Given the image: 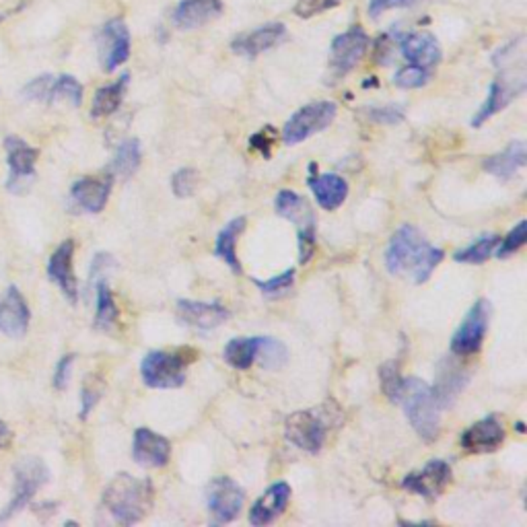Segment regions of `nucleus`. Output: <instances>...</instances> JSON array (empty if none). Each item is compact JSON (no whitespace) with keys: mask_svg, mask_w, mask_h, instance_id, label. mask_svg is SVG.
<instances>
[{"mask_svg":"<svg viewBox=\"0 0 527 527\" xmlns=\"http://www.w3.org/2000/svg\"><path fill=\"white\" fill-rule=\"evenodd\" d=\"M132 37L128 25L122 19H112L101 27L99 34V50H101V65L106 73H114L117 66L130 58Z\"/></svg>","mask_w":527,"mask_h":527,"instance_id":"4468645a","label":"nucleus"},{"mask_svg":"<svg viewBox=\"0 0 527 527\" xmlns=\"http://www.w3.org/2000/svg\"><path fill=\"white\" fill-rule=\"evenodd\" d=\"M259 340H262V336L233 338V340H229L225 346V352H223L225 363L233 369H239V371H243V369H249L258 359Z\"/></svg>","mask_w":527,"mask_h":527,"instance_id":"2f4dec72","label":"nucleus"},{"mask_svg":"<svg viewBox=\"0 0 527 527\" xmlns=\"http://www.w3.org/2000/svg\"><path fill=\"white\" fill-rule=\"evenodd\" d=\"M398 46L402 50V56L414 66L421 68H435L441 62V46H439L437 37L429 34V31H412V34L400 35Z\"/></svg>","mask_w":527,"mask_h":527,"instance_id":"aec40b11","label":"nucleus"},{"mask_svg":"<svg viewBox=\"0 0 527 527\" xmlns=\"http://www.w3.org/2000/svg\"><path fill=\"white\" fill-rule=\"evenodd\" d=\"M75 258V241L66 239L54 249V254L48 259V277L56 285L62 295H65L70 303L78 301V280L73 269Z\"/></svg>","mask_w":527,"mask_h":527,"instance_id":"6ab92c4d","label":"nucleus"},{"mask_svg":"<svg viewBox=\"0 0 527 527\" xmlns=\"http://www.w3.org/2000/svg\"><path fill=\"white\" fill-rule=\"evenodd\" d=\"M223 0H179L173 9V25L179 29H198L223 15Z\"/></svg>","mask_w":527,"mask_h":527,"instance_id":"b1692460","label":"nucleus"},{"mask_svg":"<svg viewBox=\"0 0 527 527\" xmlns=\"http://www.w3.org/2000/svg\"><path fill=\"white\" fill-rule=\"evenodd\" d=\"M246 492L235 480L218 476L210 480L207 486V505L212 515V522L218 525L231 523L241 515Z\"/></svg>","mask_w":527,"mask_h":527,"instance_id":"9d476101","label":"nucleus"},{"mask_svg":"<svg viewBox=\"0 0 527 527\" xmlns=\"http://www.w3.org/2000/svg\"><path fill=\"white\" fill-rule=\"evenodd\" d=\"M6 19V15L5 13H0V23H3Z\"/></svg>","mask_w":527,"mask_h":527,"instance_id":"3c124183","label":"nucleus"},{"mask_svg":"<svg viewBox=\"0 0 527 527\" xmlns=\"http://www.w3.org/2000/svg\"><path fill=\"white\" fill-rule=\"evenodd\" d=\"M338 106L334 101H313V104H307L290 116V120L282 128V140L289 147L303 143V140L326 130L334 122Z\"/></svg>","mask_w":527,"mask_h":527,"instance_id":"423d86ee","label":"nucleus"},{"mask_svg":"<svg viewBox=\"0 0 527 527\" xmlns=\"http://www.w3.org/2000/svg\"><path fill=\"white\" fill-rule=\"evenodd\" d=\"M196 184H198V171L192 167L177 169L171 177V190L177 198H190L196 190Z\"/></svg>","mask_w":527,"mask_h":527,"instance_id":"58836bf2","label":"nucleus"},{"mask_svg":"<svg viewBox=\"0 0 527 527\" xmlns=\"http://www.w3.org/2000/svg\"><path fill=\"white\" fill-rule=\"evenodd\" d=\"M29 321L31 311L21 290L15 285L5 289V293L0 295V334L9 338L25 336Z\"/></svg>","mask_w":527,"mask_h":527,"instance_id":"a211bd4d","label":"nucleus"},{"mask_svg":"<svg viewBox=\"0 0 527 527\" xmlns=\"http://www.w3.org/2000/svg\"><path fill=\"white\" fill-rule=\"evenodd\" d=\"M259 365L264 369H280L287 365L289 360V352H287V346L282 344L277 338H270V336H262V340H259V350H258V359Z\"/></svg>","mask_w":527,"mask_h":527,"instance_id":"f704fd0d","label":"nucleus"},{"mask_svg":"<svg viewBox=\"0 0 527 527\" xmlns=\"http://www.w3.org/2000/svg\"><path fill=\"white\" fill-rule=\"evenodd\" d=\"M309 169V187L313 196H316V202L324 210L340 208L346 196H349V184H346V179L336 176V173H318L316 163H311Z\"/></svg>","mask_w":527,"mask_h":527,"instance_id":"a878e982","label":"nucleus"},{"mask_svg":"<svg viewBox=\"0 0 527 527\" xmlns=\"http://www.w3.org/2000/svg\"><path fill=\"white\" fill-rule=\"evenodd\" d=\"M342 0H297L295 5V15L301 19H313L318 15H324L328 11L336 9Z\"/></svg>","mask_w":527,"mask_h":527,"instance_id":"79ce46f5","label":"nucleus"},{"mask_svg":"<svg viewBox=\"0 0 527 527\" xmlns=\"http://www.w3.org/2000/svg\"><path fill=\"white\" fill-rule=\"evenodd\" d=\"M342 422L340 408L328 402L318 408H307L287 416L285 437L299 450L307 453H319L326 445L329 431Z\"/></svg>","mask_w":527,"mask_h":527,"instance_id":"f03ea898","label":"nucleus"},{"mask_svg":"<svg viewBox=\"0 0 527 527\" xmlns=\"http://www.w3.org/2000/svg\"><path fill=\"white\" fill-rule=\"evenodd\" d=\"M492 316V305L489 299H478L468 311L466 319L461 321L460 328L455 329L451 338V352L458 357L476 355L480 346L484 342L486 329H489V321Z\"/></svg>","mask_w":527,"mask_h":527,"instance_id":"1a4fd4ad","label":"nucleus"},{"mask_svg":"<svg viewBox=\"0 0 527 527\" xmlns=\"http://www.w3.org/2000/svg\"><path fill=\"white\" fill-rule=\"evenodd\" d=\"M380 377H381V388L385 391V396H388L391 402L398 404L400 391H402V383H404V377L400 375L398 360H388V363L380 369Z\"/></svg>","mask_w":527,"mask_h":527,"instance_id":"e433bc0d","label":"nucleus"},{"mask_svg":"<svg viewBox=\"0 0 527 527\" xmlns=\"http://www.w3.org/2000/svg\"><path fill=\"white\" fill-rule=\"evenodd\" d=\"M114 187V176L112 173H104V176H86L76 179L70 187V198L76 204L78 208L91 215H97L106 208Z\"/></svg>","mask_w":527,"mask_h":527,"instance_id":"f3484780","label":"nucleus"},{"mask_svg":"<svg viewBox=\"0 0 527 527\" xmlns=\"http://www.w3.org/2000/svg\"><path fill=\"white\" fill-rule=\"evenodd\" d=\"M419 0H369V17L377 19L380 15L391 9H408V6H414Z\"/></svg>","mask_w":527,"mask_h":527,"instance_id":"a18cd8bd","label":"nucleus"},{"mask_svg":"<svg viewBox=\"0 0 527 527\" xmlns=\"http://www.w3.org/2000/svg\"><path fill=\"white\" fill-rule=\"evenodd\" d=\"M501 238L499 235H484V238H480L478 241L470 243L468 248H463L460 251H455L453 259L458 264H471V266H478V264H484L486 259H491V256L494 254V249H497Z\"/></svg>","mask_w":527,"mask_h":527,"instance_id":"72a5a7b5","label":"nucleus"},{"mask_svg":"<svg viewBox=\"0 0 527 527\" xmlns=\"http://www.w3.org/2000/svg\"><path fill=\"white\" fill-rule=\"evenodd\" d=\"M128 83H130V75L124 73L120 78H117V81L109 83L106 86H99L91 101V117L99 120V117H107L116 114L122 106L126 89H128Z\"/></svg>","mask_w":527,"mask_h":527,"instance_id":"c756f323","label":"nucleus"},{"mask_svg":"<svg viewBox=\"0 0 527 527\" xmlns=\"http://www.w3.org/2000/svg\"><path fill=\"white\" fill-rule=\"evenodd\" d=\"M73 363H75V355H66L58 360L56 371H54V388L66 390L68 380H70V371H73Z\"/></svg>","mask_w":527,"mask_h":527,"instance_id":"49530a36","label":"nucleus"},{"mask_svg":"<svg viewBox=\"0 0 527 527\" xmlns=\"http://www.w3.org/2000/svg\"><path fill=\"white\" fill-rule=\"evenodd\" d=\"M9 439H11V431L9 427H6V422L0 421V450H5L6 443H9Z\"/></svg>","mask_w":527,"mask_h":527,"instance_id":"8fccbe9b","label":"nucleus"},{"mask_svg":"<svg viewBox=\"0 0 527 527\" xmlns=\"http://www.w3.org/2000/svg\"><path fill=\"white\" fill-rule=\"evenodd\" d=\"M6 165H9V179H6V190L13 194L25 192L27 186L35 179V163L39 159V151L31 147L19 137H6Z\"/></svg>","mask_w":527,"mask_h":527,"instance_id":"9b49d317","label":"nucleus"},{"mask_svg":"<svg viewBox=\"0 0 527 527\" xmlns=\"http://www.w3.org/2000/svg\"><path fill=\"white\" fill-rule=\"evenodd\" d=\"M171 455V443L167 437L159 435L151 429H137L132 441V458L143 468H163L167 466Z\"/></svg>","mask_w":527,"mask_h":527,"instance_id":"412c9836","label":"nucleus"},{"mask_svg":"<svg viewBox=\"0 0 527 527\" xmlns=\"http://www.w3.org/2000/svg\"><path fill=\"white\" fill-rule=\"evenodd\" d=\"M101 400V390L96 385H85L81 390V419H86Z\"/></svg>","mask_w":527,"mask_h":527,"instance_id":"de8ad7c7","label":"nucleus"},{"mask_svg":"<svg viewBox=\"0 0 527 527\" xmlns=\"http://www.w3.org/2000/svg\"><path fill=\"white\" fill-rule=\"evenodd\" d=\"M398 39L393 42V37L390 34H383L380 39H377V52H375V60L380 65H388L393 56V48H396Z\"/></svg>","mask_w":527,"mask_h":527,"instance_id":"09e8293b","label":"nucleus"},{"mask_svg":"<svg viewBox=\"0 0 527 527\" xmlns=\"http://www.w3.org/2000/svg\"><path fill=\"white\" fill-rule=\"evenodd\" d=\"M525 163H527L525 143H522V140H515V143L505 147V151L484 159L482 167L486 173H491V176L507 182V179L513 177L519 169L525 167Z\"/></svg>","mask_w":527,"mask_h":527,"instance_id":"cd10ccee","label":"nucleus"},{"mask_svg":"<svg viewBox=\"0 0 527 527\" xmlns=\"http://www.w3.org/2000/svg\"><path fill=\"white\" fill-rule=\"evenodd\" d=\"M451 478L453 471L450 463L445 460H431L422 470L412 471L402 480V489L427 501H435L451 484Z\"/></svg>","mask_w":527,"mask_h":527,"instance_id":"ddd939ff","label":"nucleus"},{"mask_svg":"<svg viewBox=\"0 0 527 527\" xmlns=\"http://www.w3.org/2000/svg\"><path fill=\"white\" fill-rule=\"evenodd\" d=\"M96 293H97V313H96V328L99 329H112L117 321V311L116 299L112 289H109L107 282L104 279H99L96 282Z\"/></svg>","mask_w":527,"mask_h":527,"instance_id":"473e14b6","label":"nucleus"},{"mask_svg":"<svg viewBox=\"0 0 527 527\" xmlns=\"http://www.w3.org/2000/svg\"><path fill=\"white\" fill-rule=\"evenodd\" d=\"M290 501V486L287 482H274L262 497H259L249 511L251 525H270L285 513Z\"/></svg>","mask_w":527,"mask_h":527,"instance_id":"393cba45","label":"nucleus"},{"mask_svg":"<svg viewBox=\"0 0 527 527\" xmlns=\"http://www.w3.org/2000/svg\"><path fill=\"white\" fill-rule=\"evenodd\" d=\"M274 207H277L279 217L295 223L299 231H316V215H313L309 202L303 196H299L293 190H280L277 194Z\"/></svg>","mask_w":527,"mask_h":527,"instance_id":"bb28decb","label":"nucleus"},{"mask_svg":"<svg viewBox=\"0 0 527 527\" xmlns=\"http://www.w3.org/2000/svg\"><path fill=\"white\" fill-rule=\"evenodd\" d=\"M143 161V151H140V143L137 138H126L124 143L117 145L112 163H109V173L114 179H130L140 167Z\"/></svg>","mask_w":527,"mask_h":527,"instance_id":"7c9ffc66","label":"nucleus"},{"mask_svg":"<svg viewBox=\"0 0 527 527\" xmlns=\"http://www.w3.org/2000/svg\"><path fill=\"white\" fill-rule=\"evenodd\" d=\"M398 404H402L408 422L419 432L422 441H435L441 431V406L437 404L431 385L419 377H406Z\"/></svg>","mask_w":527,"mask_h":527,"instance_id":"20e7f679","label":"nucleus"},{"mask_svg":"<svg viewBox=\"0 0 527 527\" xmlns=\"http://www.w3.org/2000/svg\"><path fill=\"white\" fill-rule=\"evenodd\" d=\"M52 81H54V76L50 75H42L34 78V81H29L25 86H23V91H21L23 97L29 101H46V104H50Z\"/></svg>","mask_w":527,"mask_h":527,"instance_id":"37998d69","label":"nucleus"},{"mask_svg":"<svg viewBox=\"0 0 527 527\" xmlns=\"http://www.w3.org/2000/svg\"><path fill=\"white\" fill-rule=\"evenodd\" d=\"M429 78L431 73L427 68L408 65L398 70L396 76H393V85L400 86V89H421L429 83Z\"/></svg>","mask_w":527,"mask_h":527,"instance_id":"4c0bfd02","label":"nucleus"},{"mask_svg":"<svg viewBox=\"0 0 527 527\" xmlns=\"http://www.w3.org/2000/svg\"><path fill=\"white\" fill-rule=\"evenodd\" d=\"M50 480V471L46 463L37 458H23L15 466V494L9 505L0 513V522L17 515L19 511L25 509L39 489H44Z\"/></svg>","mask_w":527,"mask_h":527,"instance_id":"0eeeda50","label":"nucleus"},{"mask_svg":"<svg viewBox=\"0 0 527 527\" xmlns=\"http://www.w3.org/2000/svg\"><path fill=\"white\" fill-rule=\"evenodd\" d=\"M287 39V25L285 23H266L256 29L248 31V34L238 35L231 42V52L238 56L256 58L259 54L277 48Z\"/></svg>","mask_w":527,"mask_h":527,"instance_id":"2eb2a0df","label":"nucleus"},{"mask_svg":"<svg viewBox=\"0 0 527 527\" xmlns=\"http://www.w3.org/2000/svg\"><path fill=\"white\" fill-rule=\"evenodd\" d=\"M68 101L70 106L78 107L83 104V85L76 81L75 76L70 75H60L58 78L52 81V89H50V104L54 101Z\"/></svg>","mask_w":527,"mask_h":527,"instance_id":"c9c22d12","label":"nucleus"},{"mask_svg":"<svg viewBox=\"0 0 527 527\" xmlns=\"http://www.w3.org/2000/svg\"><path fill=\"white\" fill-rule=\"evenodd\" d=\"M505 443V427L497 414L484 416L461 432L460 445L470 453H492Z\"/></svg>","mask_w":527,"mask_h":527,"instance_id":"dca6fc26","label":"nucleus"},{"mask_svg":"<svg viewBox=\"0 0 527 527\" xmlns=\"http://www.w3.org/2000/svg\"><path fill=\"white\" fill-rule=\"evenodd\" d=\"M246 225L248 221L243 217L233 218L231 223H227L223 229L218 231L217 241H215V256L221 258L235 274H241V264L238 258V239L241 238Z\"/></svg>","mask_w":527,"mask_h":527,"instance_id":"c85d7f7f","label":"nucleus"},{"mask_svg":"<svg viewBox=\"0 0 527 527\" xmlns=\"http://www.w3.org/2000/svg\"><path fill=\"white\" fill-rule=\"evenodd\" d=\"M527 89V76H525V66H517L513 70H507V73H501L497 78H494L489 91V97H486L484 106L478 109L474 120H471V126L474 128H480L486 120H491L492 116H497L502 112L509 104L522 96V93Z\"/></svg>","mask_w":527,"mask_h":527,"instance_id":"6e6552de","label":"nucleus"},{"mask_svg":"<svg viewBox=\"0 0 527 527\" xmlns=\"http://www.w3.org/2000/svg\"><path fill=\"white\" fill-rule=\"evenodd\" d=\"M470 383V373L461 367L455 359H443L441 365L437 369V381L432 385V393H435L437 404L443 408H451L458 400L460 393L466 390Z\"/></svg>","mask_w":527,"mask_h":527,"instance_id":"5701e85b","label":"nucleus"},{"mask_svg":"<svg viewBox=\"0 0 527 527\" xmlns=\"http://www.w3.org/2000/svg\"><path fill=\"white\" fill-rule=\"evenodd\" d=\"M153 505L151 480L117 474L104 491V507L117 523L132 525L143 519Z\"/></svg>","mask_w":527,"mask_h":527,"instance_id":"7ed1b4c3","label":"nucleus"},{"mask_svg":"<svg viewBox=\"0 0 527 527\" xmlns=\"http://www.w3.org/2000/svg\"><path fill=\"white\" fill-rule=\"evenodd\" d=\"M256 287L262 290L264 295H269V297H279L285 293V290H289L290 287H293V282H295V269H289L285 270L282 274H279V277H272L269 280H256Z\"/></svg>","mask_w":527,"mask_h":527,"instance_id":"a19ab883","label":"nucleus"},{"mask_svg":"<svg viewBox=\"0 0 527 527\" xmlns=\"http://www.w3.org/2000/svg\"><path fill=\"white\" fill-rule=\"evenodd\" d=\"M525 241H527V221H519L507 235V239L499 241V246L494 251H497L499 258H509L517 254V251L525 246Z\"/></svg>","mask_w":527,"mask_h":527,"instance_id":"ea45409f","label":"nucleus"},{"mask_svg":"<svg viewBox=\"0 0 527 527\" xmlns=\"http://www.w3.org/2000/svg\"><path fill=\"white\" fill-rule=\"evenodd\" d=\"M443 249L431 246L416 227L404 225L393 233L388 251H385V266L393 277L410 274L416 285H422L443 262Z\"/></svg>","mask_w":527,"mask_h":527,"instance_id":"f257e3e1","label":"nucleus"},{"mask_svg":"<svg viewBox=\"0 0 527 527\" xmlns=\"http://www.w3.org/2000/svg\"><path fill=\"white\" fill-rule=\"evenodd\" d=\"M177 318L186 326L208 332V329L223 326L225 321L231 318V313L221 303H204L182 299V301H177Z\"/></svg>","mask_w":527,"mask_h":527,"instance_id":"4be33fe9","label":"nucleus"},{"mask_svg":"<svg viewBox=\"0 0 527 527\" xmlns=\"http://www.w3.org/2000/svg\"><path fill=\"white\" fill-rule=\"evenodd\" d=\"M365 114H367L369 120H373L377 124L393 126V124H400V122L404 120V107L402 106H393V104L381 106V107H377V106L367 107Z\"/></svg>","mask_w":527,"mask_h":527,"instance_id":"c03bdc74","label":"nucleus"},{"mask_svg":"<svg viewBox=\"0 0 527 527\" xmlns=\"http://www.w3.org/2000/svg\"><path fill=\"white\" fill-rule=\"evenodd\" d=\"M192 357H186V350H151L140 363V375L153 390H177L186 383V367Z\"/></svg>","mask_w":527,"mask_h":527,"instance_id":"39448f33","label":"nucleus"},{"mask_svg":"<svg viewBox=\"0 0 527 527\" xmlns=\"http://www.w3.org/2000/svg\"><path fill=\"white\" fill-rule=\"evenodd\" d=\"M369 48V35L363 25H352L334 37L332 48H329V70L334 76H344L350 70L359 66V62L363 60L365 52Z\"/></svg>","mask_w":527,"mask_h":527,"instance_id":"f8f14e48","label":"nucleus"}]
</instances>
